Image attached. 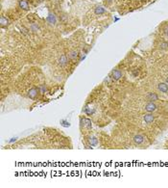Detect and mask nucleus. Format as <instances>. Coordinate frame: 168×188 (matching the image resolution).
<instances>
[{"instance_id":"f03ea898","label":"nucleus","mask_w":168,"mask_h":188,"mask_svg":"<svg viewBox=\"0 0 168 188\" xmlns=\"http://www.w3.org/2000/svg\"><path fill=\"white\" fill-rule=\"evenodd\" d=\"M157 88L158 90L161 92V93H163V94H167L168 93V85L166 84L165 82H161L158 83L157 85Z\"/></svg>"},{"instance_id":"6e6552de","label":"nucleus","mask_w":168,"mask_h":188,"mask_svg":"<svg viewBox=\"0 0 168 188\" xmlns=\"http://www.w3.org/2000/svg\"><path fill=\"white\" fill-rule=\"evenodd\" d=\"M18 5L21 9H22V10H25V11L29 10V3L26 1V0H20Z\"/></svg>"},{"instance_id":"f257e3e1","label":"nucleus","mask_w":168,"mask_h":188,"mask_svg":"<svg viewBox=\"0 0 168 188\" xmlns=\"http://www.w3.org/2000/svg\"><path fill=\"white\" fill-rule=\"evenodd\" d=\"M144 110L147 113H153V112L158 110V106L153 101H150L144 106Z\"/></svg>"},{"instance_id":"9b49d317","label":"nucleus","mask_w":168,"mask_h":188,"mask_svg":"<svg viewBox=\"0 0 168 188\" xmlns=\"http://www.w3.org/2000/svg\"><path fill=\"white\" fill-rule=\"evenodd\" d=\"M47 21H48V22L51 24V25H53V24H55L56 23V16H54V15H52V14H50L49 15V16H48V19H47Z\"/></svg>"},{"instance_id":"1a4fd4ad","label":"nucleus","mask_w":168,"mask_h":188,"mask_svg":"<svg viewBox=\"0 0 168 188\" xmlns=\"http://www.w3.org/2000/svg\"><path fill=\"white\" fill-rule=\"evenodd\" d=\"M0 24H1V27H7V26L9 25V19H8L6 16H2L1 19H0Z\"/></svg>"},{"instance_id":"6ab92c4d","label":"nucleus","mask_w":168,"mask_h":188,"mask_svg":"<svg viewBox=\"0 0 168 188\" xmlns=\"http://www.w3.org/2000/svg\"><path fill=\"white\" fill-rule=\"evenodd\" d=\"M165 83H166V84L168 85V76H167V77L165 78Z\"/></svg>"},{"instance_id":"39448f33","label":"nucleus","mask_w":168,"mask_h":188,"mask_svg":"<svg viewBox=\"0 0 168 188\" xmlns=\"http://www.w3.org/2000/svg\"><path fill=\"white\" fill-rule=\"evenodd\" d=\"M38 89L37 88H32L30 89L28 92V97L31 99H36L38 97Z\"/></svg>"},{"instance_id":"f3484780","label":"nucleus","mask_w":168,"mask_h":188,"mask_svg":"<svg viewBox=\"0 0 168 188\" xmlns=\"http://www.w3.org/2000/svg\"><path fill=\"white\" fill-rule=\"evenodd\" d=\"M159 46H161V49H167L168 48V43L167 42H162Z\"/></svg>"},{"instance_id":"4468645a","label":"nucleus","mask_w":168,"mask_h":188,"mask_svg":"<svg viewBox=\"0 0 168 188\" xmlns=\"http://www.w3.org/2000/svg\"><path fill=\"white\" fill-rule=\"evenodd\" d=\"M105 13V9L103 7H97L95 9V14L96 15H101V14H104Z\"/></svg>"},{"instance_id":"9d476101","label":"nucleus","mask_w":168,"mask_h":188,"mask_svg":"<svg viewBox=\"0 0 168 188\" xmlns=\"http://www.w3.org/2000/svg\"><path fill=\"white\" fill-rule=\"evenodd\" d=\"M88 142L90 144V146H92V147H95V146L98 145V140H97L96 137H93V136L89 137L88 138Z\"/></svg>"},{"instance_id":"7ed1b4c3","label":"nucleus","mask_w":168,"mask_h":188,"mask_svg":"<svg viewBox=\"0 0 168 188\" xmlns=\"http://www.w3.org/2000/svg\"><path fill=\"white\" fill-rule=\"evenodd\" d=\"M133 142H135L136 145H142L145 141L144 136H142L141 134H136L135 137H133Z\"/></svg>"},{"instance_id":"f8f14e48","label":"nucleus","mask_w":168,"mask_h":188,"mask_svg":"<svg viewBox=\"0 0 168 188\" xmlns=\"http://www.w3.org/2000/svg\"><path fill=\"white\" fill-rule=\"evenodd\" d=\"M68 56H69V58L71 60H75L77 58V56H78V51L77 50H71L69 52V54H68Z\"/></svg>"},{"instance_id":"dca6fc26","label":"nucleus","mask_w":168,"mask_h":188,"mask_svg":"<svg viewBox=\"0 0 168 188\" xmlns=\"http://www.w3.org/2000/svg\"><path fill=\"white\" fill-rule=\"evenodd\" d=\"M30 29H31V31H33V32H38V30H40V27H38L37 24H32Z\"/></svg>"},{"instance_id":"0eeeda50","label":"nucleus","mask_w":168,"mask_h":188,"mask_svg":"<svg viewBox=\"0 0 168 188\" xmlns=\"http://www.w3.org/2000/svg\"><path fill=\"white\" fill-rule=\"evenodd\" d=\"M58 63H59L60 66H61V67H63V66H66V63H67V57H66V55L63 54V55L60 56L59 59H58Z\"/></svg>"},{"instance_id":"423d86ee","label":"nucleus","mask_w":168,"mask_h":188,"mask_svg":"<svg viewBox=\"0 0 168 188\" xmlns=\"http://www.w3.org/2000/svg\"><path fill=\"white\" fill-rule=\"evenodd\" d=\"M143 120L146 124H151L155 120V116L153 115V113H148V114H145L143 116Z\"/></svg>"},{"instance_id":"a211bd4d","label":"nucleus","mask_w":168,"mask_h":188,"mask_svg":"<svg viewBox=\"0 0 168 188\" xmlns=\"http://www.w3.org/2000/svg\"><path fill=\"white\" fill-rule=\"evenodd\" d=\"M163 32H164V34L166 35V36L168 37V25H166L164 28H163Z\"/></svg>"},{"instance_id":"20e7f679","label":"nucleus","mask_w":168,"mask_h":188,"mask_svg":"<svg viewBox=\"0 0 168 188\" xmlns=\"http://www.w3.org/2000/svg\"><path fill=\"white\" fill-rule=\"evenodd\" d=\"M122 77V72L120 69H113L111 72V78L113 80H118Z\"/></svg>"},{"instance_id":"ddd939ff","label":"nucleus","mask_w":168,"mask_h":188,"mask_svg":"<svg viewBox=\"0 0 168 188\" xmlns=\"http://www.w3.org/2000/svg\"><path fill=\"white\" fill-rule=\"evenodd\" d=\"M148 98H149V100H151V101H155V100L158 99V97L155 93H149L148 94Z\"/></svg>"},{"instance_id":"2eb2a0df","label":"nucleus","mask_w":168,"mask_h":188,"mask_svg":"<svg viewBox=\"0 0 168 188\" xmlns=\"http://www.w3.org/2000/svg\"><path fill=\"white\" fill-rule=\"evenodd\" d=\"M38 89V92H40L41 94H44L45 92L47 91V88H46L45 85H41Z\"/></svg>"},{"instance_id":"aec40b11","label":"nucleus","mask_w":168,"mask_h":188,"mask_svg":"<svg viewBox=\"0 0 168 188\" xmlns=\"http://www.w3.org/2000/svg\"><path fill=\"white\" fill-rule=\"evenodd\" d=\"M106 1H107V2H109V3H111V2H113V0H106Z\"/></svg>"}]
</instances>
